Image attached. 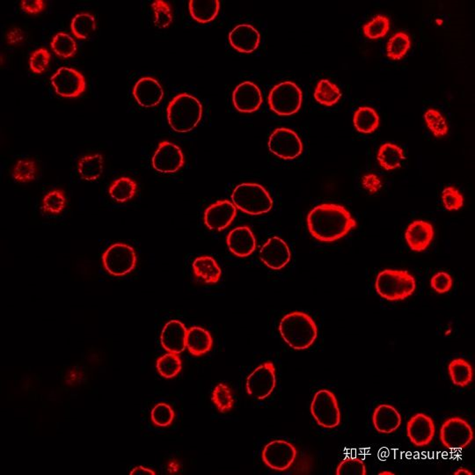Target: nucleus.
Returning <instances> with one entry per match:
<instances>
[{"mask_svg":"<svg viewBox=\"0 0 475 475\" xmlns=\"http://www.w3.org/2000/svg\"><path fill=\"white\" fill-rule=\"evenodd\" d=\"M306 223L311 235L320 242L343 239L357 225L349 210L337 203H322L314 207L307 215Z\"/></svg>","mask_w":475,"mask_h":475,"instance_id":"obj_1","label":"nucleus"},{"mask_svg":"<svg viewBox=\"0 0 475 475\" xmlns=\"http://www.w3.org/2000/svg\"><path fill=\"white\" fill-rule=\"evenodd\" d=\"M279 332L292 349L304 350L313 345L318 337L316 323L309 314L293 312L281 320Z\"/></svg>","mask_w":475,"mask_h":475,"instance_id":"obj_2","label":"nucleus"},{"mask_svg":"<svg viewBox=\"0 0 475 475\" xmlns=\"http://www.w3.org/2000/svg\"><path fill=\"white\" fill-rule=\"evenodd\" d=\"M167 121L177 133H188L203 117V106L195 96L183 93L176 95L166 109Z\"/></svg>","mask_w":475,"mask_h":475,"instance_id":"obj_3","label":"nucleus"},{"mask_svg":"<svg viewBox=\"0 0 475 475\" xmlns=\"http://www.w3.org/2000/svg\"><path fill=\"white\" fill-rule=\"evenodd\" d=\"M375 289L388 301L404 300L416 292V281L407 270H384L377 276Z\"/></svg>","mask_w":475,"mask_h":475,"instance_id":"obj_4","label":"nucleus"},{"mask_svg":"<svg viewBox=\"0 0 475 475\" xmlns=\"http://www.w3.org/2000/svg\"><path fill=\"white\" fill-rule=\"evenodd\" d=\"M232 200L238 210L252 216L270 212L274 205L270 193L257 183L240 184L233 190Z\"/></svg>","mask_w":475,"mask_h":475,"instance_id":"obj_5","label":"nucleus"},{"mask_svg":"<svg viewBox=\"0 0 475 475\" xmlns=\"http://www.w3.org/2000/svg\"><path fill=\"white\" fill-rule=\"evenodd\" d=\"M269 106L271 111L280 116H290L299 111L303 102V93L292 81L277 84L270 90Z\"/></svg>","mask_w":475,"mask_h":475,"instance_id":"obj_6","label":"nucleus"},{"mask_svg":"<svg viewBox=\"0 0 475 475\" xmlns=\"http://www.w3.org/2000/svg\"><path fill=\"white\" fill-rule=\"evenodd\" d=\"M311 414L318 426L333 430L340 426L341 410L337 398L329 390L321 389L314 394L310 407Z\"/></svg>","mask_w":475,"mask_h":475,"instance_id":"obj_7","label":"nucleus"},{"mask_svg":"<svg viewBox=\"0 0 475 475\" xmlns=\"http://www.w3.org/2000/svg\"><path fill=\"white\" fill-rule=\"evenodd\" d=\"M102 260L107 272L114 277L128 275L135 269L138 260L135 250L125 243L113 244L102 254Z\"/></svg>","mask_w":475,"mask_h":475,"instance_id":"obj_8","label":"nucleus"},{"mask_svg":"<svg viewBox=\"0 0 475 475\" xmlns=\"http://www.w3.org/2000/svg\"><path fill=\"white\" fill-rule=\"evenodd\" d=\"M441 443L447 449L462 450L474 439L473 428L463 418L451 417L441 426Z\"/></svg>","mask_w":475,"mask_h":475,"instance_id":"obj_9","label":"nucleus"},{"mask_svg":"<svg viewBox=\"0 0 475 475\" xmlns=\"http://www.w3.org/2000/svg\"><path fill=\"white\" fill-rule=\"evenodd\" d=\"M277 384L276 367L271 361L260 364L247 380V392L257 400L270 396Z\"/></svg>","mask_w":475,"mask_h":475,"instance_id":"obj_10","label":"nucleus"},{"mask_svg":"<svg viewBox=\"0 0 475 475\" xmlns=\"http://www.w3.org/2000/svg\"><path fill=\"white\" fill-rule=\"evenodd\" d=\"M271 153L284 160H293L302 155L303 143L294 130L279 128L272 132L269 139Z\"/></svg>","mask_w":475,"mask_h":475,"instance_id":"obj_11","label":"nucleus"},{"mask_svg":"<svg viewBox=\"0 0 475 475\" xmlns=\"http://www.w3.org/2000/svg\"><path fill=\"white\" fill-rule=\"evenodd\" d=\"M297 454L293 444L286 440H274L263 448L262 459L270 469L283 472L293 466Z\"/></svg>","mask_w":475,"mask_h":475,"instance_id":"obj_12","label":"nucleus"},{"mask_svg":"<svg viewBox=\"0 0 475 475\" xmlns=\"http://www.w3.org/2000/svg\"><path fill=\"white\" fill-rule=\"evenodd\" d=\"M55 92L63 98H78L86 90V80L81 73L69 67H61L50 79Z\"/></svg>","mask_w":475,"mask_h":475,"instance_id":"obj_13","label":"nucleus"},{"mask_svg":"<svg viewBox=\"0 0 475 475\" xmlns=\"http://www.w3.org/2000/svg\"><path fill=\"white\" fill-rule=\"evenodd\" d=\"M185 164L182 150L179 146L169 141L159 143L153 157V169L162 173H175L178 172Z\"/></svg>","mask_w":475,"mask_h":475,"instance_id":"obj_14","label":"nucleus"},{"mask_svg":"<svg viewBox=\"0 0 475 475\" xmlns=\"http://www.w3.org/2000/svg\"><path fill=\"white\" fill-rule=\"evenodd\" d=\"M290 251L289 246L280 237L270 238L260 251V259L264 265L271 270H280L290 263Z\"/></svg>","mask_w":475,"mask_h":475,"instance_id":"obj_15","label":"nucleus"},{"mask_svg":"<svg viewBox=\"0 0 475 475\" xmlns=\"http://www.w3.org/2000/svg\"><path fill=\"white\" fill-rule=\"evenodd\" d=\"M436 433L433 418L426 414L418 413L410 418L407 424V435L410 442L417 447L429 446Z\"/></svg>","mask_w":475,"mask_h":475,"instance_id":"obj_16","label":"nucleus"},{"mask_svg":"<svg viewBox=\"0 0 475 475\" xmlns=\"http://www.w3.org/2000/svg\"><path fill=\"white\" fill-rule=\"evenodd\" d=\"M237 215V208L228 200L217 201L205 212V224L212 231H223L233 223Z\"/></svg>","mask_w":475,"mask_h":475,"instance_id":"obj_17","label":"nucleus"},{"mask_svg":"<svg viewBox=\"0 0 475 475\" xmlns=\"http://www.w3.org/2000/svg\"><path fill=\"white\" fill-rule=\"evenodd\" d=\"M262 92L256 84L245 81L237 86L233 93L234 107L240 113H254L262 106Z\"/></svg>","mask_w":475,"mask_h":475,"instance_id":"obj_18","label":"nucleus"},{"mask_svg":"<svg viewBox=\"0 0 475 475\" xmlns=\"http://www.w3.org/2000/svg\"><path fill=\"white\" fill-rule=\"evenodd\" d=\"M133 95L139 106L143 108H153L162 102L164 90L158 80L145 77L134 86Z\"/></svg>","mask_w":475,"mask_h":475,"instance_id":"obj_19","label":"nucleus"},{"mask_svg":"<svg viewBox=\"0 0 475 475\" xmlns=\"http://www.w3.org/2000/svg\"><path fill=\"white\" fill-rule=\"evenodd\" d=\"M228 38L234 49L246 54L256 52L260 43L258 30L250 24L238 25L230 32Z\"/></svg>","mask_w":475,"mask_h":475,"instance_id":"obj_20","label":"nucleus"},{"mask_svg":"<svg viewBox=\"0 0 475 475\" xmlns=\"http://www.w3.org/2000/svg\"><path fill=\"white\" fill-rule=\"evenodd\" d=\"M187 329L180 320H172L163 327L160 343L167 352L180 354L186 350Z\"/></svg>","mask_w":475,"mask_h":475,"instance_id":"obj_21","label":"nucleus"},{"mask_svg":"<svg viewBox=\"0 0 475 475\" xmlns=\"http://www.w3.org/2000/svg\"><path fill=\"white\" fill-rule=\"evenodd\" d=\"M227 246L234 256L245 258L251 256L256 249V240L249 226L234 228L226 239Z\"/></svg>","mask_w":475,"mask_h":475,"instance_id":"obj_22","label":"nucleus"},{"mask_svg":"<svg viewBox=\"0 0 475 475\" xmlns=\"http://www.w3.org/2000/svg\"><path fill=\"white\" fill-rule=\"evenodd\" d=\"M433 239V225L423 220H416L411 223L405 232V240L414 252L421 253L426 250Z\"/></svg>","mask_w":475,"mask_h":475,"instance_id":"obj_23","label":"nucleus"},{"mask_svg":"<svg viewBox=\"0 0 475 475\" xmlns=\"http://www.w3.org/2000/svg\"><path fill=\"white\" fill-rule=\"evenodd\" d=\"M401 423V414L393 405L380 404L373 411V423L377 433H393L399 429Z\"/></svg>","mask_w":475,"mask_h":475,"instance_id":"obj_24","label":"nucleus"},{"mask_svg":"<svg viewBox=\"0 0 475 475\" xmlns=\"http://www.w3.org/2000/svg\"><path fill=\"white\" fill-rule=\"evenodd\" d=\"M187 348L195 357H202L212 349L213 340L208 331L200 327H192L187 331Z\"/></svg>","mask_w":475,"mask_h":475,"instance_id":"obj_25","label":"nucleus"},{"mask_svg":"<svg viewBox=\"0 0 475 475\" xmlns=\"http://www.w3.org/2000/svg\"><path fill=\"white\" fill-rule=\"evenodd\" d=\"M194 274L205 283H219L222 271L216 260L210 256H200L192 264Z\"/></svg>","mask_w":475,"mask_h":475,"instance_id":"obj_26","label":"nucleus"},{"mask_svg":"<svg viewBox=\"0 0 475 475\" xmlns=\"http://www.w3.org/2000/svg\"><path fill=\"white\" fill-rule=\"evenodd\" d=\"M405 159L403 148L393 143L381 145L377 153V160L382 169L392 171L400 169Z\"/></svg>","mask_w":475,"mask_h":475,"instance_id":"obj_27","label":"nucleus"},{"mask_svg":"<svg viewBox=\"0 0 475 475\" xmlns=\"http://www.w3.org/2000/svg\"><path fill=\"white\" fill-rule=\"evenodd\" d=\"M190 15L199 23L214 21L220 9L219 0H192L189 1Z\"/></svg>","mask_w":475,"mask_h":475,"instance_id":"obj_28","label":"nucleus"},{"mask_svg":"<svg viewBox=\"0 0 475 475\" xmlns=\"http://www.w3.org/2000/svg\"><path fill=\"white\" fill-rule=\"evenodd\" d=\"M104 169V160L100 153L83 157L79 160L78 172L81 179L86 182L99 180Z\"/></svg>","mask_w":475,"mask_h":475,"instance_id":"obj_29","label":"nucleus"},{"mask_svg":"<svg viewBox=\"0 0 475 475\" xmlns=\"http://www.w3.org/2000/svg\"><path fill=\"white\" fill-rule=\"evenodd\" d=\"M353 123L357 132L371 134L379 128L380 118L375 109L371 107H360L354 113Z\"/></svg>","mask_w":475,"mask_h":475,"instance_id":"obj_30","label":"nucleus"},{"mask_svg":"<svg viewBox=\"0 0 475 475\" xmlns=\"http://www.w3.org/2000/svg\"><path fill=\"white\" fill-rule=\"evenodd\" d=\"M448 371L451 382L457 387H466L474 380L473 366L468 361L461 357L451 361L448 366Z\"/></svg>","mask_w":475,"mask_h":475,"instance_id":"obj_31","label":"nucleus"},{"mask_svg":"<svg viewBox=\"0 0 475 475\" xmlns=\"http://www.w3.org/2000/svg\"><path fill=\"white\" fill-rule=\"evenodd\" d=\"M138 192V184L129 177L117 179L109 187V195L116 202L125 203L134 198Z\"/></svg>","mask_w":475,"mask_h":475,"instance_id":"obj_32","label":"nucleus"},{"mask_svg":"<svg viewBox=\"0 0 475 475\" xmlns=\"http://www.w3.org/2000/svg\"><path fill=\"white\" fill-rule=\"evenodd\" d=\"M313 96L320 104L333 107L342 98L343 93L336 84L327 79H321L317 83Z\"/></svg>","mask_w":475,"mask_h":475,"instance_id":"obj_33","label":"nucleus"},{"mask_svg":"<svg viewBox=\"0 0 475 475\" xmlns=\"http://www.w3.org/2000/svg\"><path fill=\"white\" fill-rule=\"evenodd\" d=\"M411 48V39L405 32H398L389 39L387 45V58L400 61L407 54Z\"/></svg>","mask_w":475,"mask_h":475,"instance_id":"obj_34","label":"nucleus"},{"mask_svg":"<svg viewBox=\"0 0 475 475\" xmlns=\"http://www.w3.org/2000/svg\"><path fill=\"white\" fill-rule=\"evenodd\" d=\"M71 29L76 38L81 40L89 38L96 30L95 16L88 13H79L73 17Z\"/></svg>","mask_w":475,"mask_h":475,"instance_id":"obj_35","label":"nucleus"},{"mask_svg":"<svg viewBox=\"0 0 475 475\" xmlns=\"http://www.w3.org/2000/svg\"><path fill=\"white\" fill-rule=\"evenodd\" d=\"M157 370L166 380L173 379L182 371V364L178 354L166 353L157 360Z\"/></svg>","mask_w":475,"mask_h":475,"instance_id":"obj_36","label":"nucleus"},{"mask_svg":"<svg viewBox=\"0 0 475 475\" xmlns=\"http://www.w3.org/2000/svg\"><path fill=\"white\" fill-rule=\"evenodd\" d=\"M52 49L59 58L71 59L75 56L78 46L71 36L60 32L52 39Z\"/></svg>","mask_w":475,"mask_h":475,"instance_id":"obj_37","label":"nucleus"},{"mask_svg":"<svg viewBox=\"0 0 475 475\" xmlns=\"http://www.w3.org/2000/svg\"><path fill=\"white\" fill-rule=\"evenodd\" d=\"M38 173V164L32 159L18 160L12 170L13 178L18 183L32 182L36 180Z\"/></svg>","mask_w":475,"mask_h":475,"instance_id":"obj_38","label":"nucleus"},{"mask_svg":"<svg viewBox=\"0 0 475 475\" xmlns=\"http://www.w3.org/2000/svg\"><path fill=\"white\" fill-rule=\"evenodd\" d=\"M424 121L436 138L442 139L449 133V126H448L446 117L437 109H428L424 113Z\"/></svg>","mask_w":475,"mask_h":475,"instance_id":"obj_39","label":"nucleus"},{"mask_svg":"<svg viewBox=\"0 0 475 475\" xmlns=\"http://www.w3.org/2000/svg\"><path fill=\"white\" fill-rule=\"evenodd\" d=\"M390 30V19L384 15L374 16L371 21L363 26L364 36L370 40L384 38Z\"/></svg>","mask_w":475,"mask_h":475,"instance_id":"obj_40","label":"nucleus"},{"mask_svg":"<svg viewBox=\"0 0 475 475\" xmlns=\"http://www.w3.org/2000/svg\"><path fill=\"white\" fill-rule=\"evenodd\" d=\"M212 400L220 413L225 414L233 410L234 405L233 392L226 384H217L212 394Z\"/></svg>","mask_w":475,"mask_h":475,"instance_id":"obj_41","label":"nucleus"},{"mask_svg":"<svg viewBox=\"0 0 475 475\" xmlns=\"http://www.w3.org/2000/svg\"><path fill=\"white\" fill-rule=\"evenodd\" d=\"M65 206L66 196L63 190H52L43 197L42 210L45 213L56 215L61 213Z\"/></svg>","mask_w":475,"mask_h":475,"instance_id":"obj_42","label":"nucleus"},{"mask_svg":"<svg viewBox=\"0 0 475 475\" xmlns=\"http://www.w3.org/2000/svg\"><path fill=\"white\" fill-rule=\"evenodd\" d=\"M152 9L155 13V24L159 29L169 28L173 22V13L169 2L165 0H155L152 3Z\"/></svg>","mask_w":475,"mask_h":475,"instance_id":"obj_43","label":"nucleus"},{"mask_svg":"<svg viewBox=\"0 0 475 475\" xmlns=\"http://www.w3.org/2000/svg\"><path fill=\"white\" fill-rule=\"evenodd\" d=\"M150 419L156 426L166 428L175 420V411L166 403H159L150 412Z\"/></svg>","mask_w":475,"mask_h":475,"instance_id":"obj_44","label":"nucleus"},{"mask_svg":"<svg viewBox=\"0 0 475 475\" xmlns=\"http://www.w3.org/2000/svg\"><path fill=\"white\" fill-rule=\"evenodd\" d=\"M52 60V55L48 49L39 48L32 52L29 59L30 69L36 75H42L48 68Z\"/></svg>","mask_w":475,"mask_h":475,"instance_id":"obj_45","label":"nucleus"},{"mask_svg":"<svg viewBox=\"0 0 475 475\" xmlns=\"http://www.w3.org/2000/svg\"><path fill=\"white\" fill-rule=\"evenodd\" d=\"M337 475H366L367 470L364 461L357 458H347L341 461L336 468Z\"/></svg>","mask_w":475,"mask_h":475,"instance_id":"obj_46","label":"nucleus"},{"mask_svg":"<svg viewBox=\"0 0 475 475\" xmlns=\"http://www.w3.org/2000/svg\"><path fill=\"white\" fill-rule=\"evenodd\" d=\"M444 208L449 212H457L464 205V196L460 190L453 186L446 187L442 192Z\"/></svg>","mask_w":475,"mask_h":475,"instance_id":"obj_47","label":"nucleus"},{"mask_svg":"<svg viewBox=\"0 0 475 475\" xmlns=\"http://www.w3.org/2000/svg\"><path fill=\"white\" fill-rule=\"evenodd\" d=\"M453 277H451L450 274L444 272V271L437 273L430 280L431 288H433L435 292L439 294L450 292L451 288H453Z\"/></svg>","mask_w":475,"mask_h":475,"instance_id":"obj_48","label":"nucleus"},{"mask_svg":"<svg viewBox=\"0 0 475 475\" xmlns=\"http://www.w3.org/2000/svg\"><path fill=\"white\" fill-rule=\"evenodd\" d=\"M361 183H362L363 188L371 195L380 192V189H382V180H381L380 177L373 173L364 176L361 180Z\"/></svg>","mask_w":475,"mask_h":475,"instance_id":"obj_49","label":"nucleus"},{"mask_svg":"<svg viewBox=\"0 0 475 475\" xmlns=\"http://www.w3.org/2000/svg\"><path fill=\"white\" fill-rule=\"evenodd\" d=\"M21 6L23 11L29 15H36L45 11L46 3L45 0H23Z\"/></svg>","mask_w":475,"mask_h":475,"instance_id":"obj_50","label":"nucleus"},{"mask_svg":"<svg viewBox=\"0 0 475 475\" xmlns=\"http://www.w3.org/2000/svg\"><path fill=\"white\" fill-rule=\"evenodd\" d=\"M24 32L19 28H13L6 33V42H8L9 45H21L24 41Z\"/></svg>","mask_w":475,"mask_h":475,"instance_id":"obj_51","label":"nucleus"},{"mask_svg":"<svg viewBox=\"0 0 475 475\" xmlns=\"http://www.w3.org/2000/svg\"><path fill=\"white\" fill-rule=\"evenodd\" d=\"M130 475H156L155 471L149 469V468L143 467L142 466L133 468L130 473Z\"/></svg>","mask_w":475,"mask_h":475,"instance_id":"obj_52","label":"nucleus"},{"mask_svg":"<svg viewBox=\"0 0 475 475\" xmlns=\"http://www.w3.org/2000/svg\"><path fill=\"white\" fill-rule=\"evenodd\" d=\"M453 474L455 475H474L473 472H471L470 470L466 469V468H459V469H457L456 471L454 472Z\"/></svg>","mask_w":475,"mask_h":475,"instance_id":"obj_53","label":"nucleus"},{"mask_svg":"<svg viewBox=\"0 0 475 475\" xmlns=\"http://www.w3.org/2000/svg\"><path fill=\"white\" fill-rule=\"evenodd\" d=\"M394 474H396L393 473V472H388V471H383V472H380V473H379V475H394Z\"/></svg>","mask_w":475,"mask_h":475,"instance_id":"obj_54","label":"nucleus"}]
</instances>
